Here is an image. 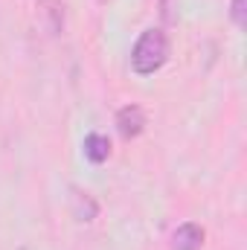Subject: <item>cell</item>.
Instances as JSON below:
<instances>
[{"instance_id":"6da1fadb","label":"cell","mask_w":247,"mask_h":250,"mask_svg":"<svg viewBox=\"0 0 247 250\" xmlns=\"http://www.w3.org/2000/svg\"><path fill=\"white\" fill-rule=\"evenodd\" d=\"M166 59H169V38L163 29H145L131 50V67L137 76L157 73L166 64Z\"/></svg>"},{"instance_id":"7a4b0ae2","label":"cell","mask_w":247,"mask_h":250,"mask_svg":"<svg viewBox=\"0 0 247 250\" xmlns=\"http://www.w3.org/2000/svg\"><path fill=\"white\" fill-rule=\"evenodd\" d=\"M35 15H38L41 29H44L50 38H59V35L64 32L67 9H64L62 0H35Z\"/></svg>"},{"instance_id":"3957f363","label":"cell","mask_w":247,"mask_h":250,"mask_svg":"<svg viewBox=\"0 0 247 250\" xmlns=\"http://www.w3.org/2000/svg\"><path fill=\"white\" fill-rule=\"evenodd\" d=\"M117 131L123 140H137L145 131V111L140 105H125L117 111Z\"/></svg>"},{"instance_id":"277c9868","label":"cell","mask_w":247,"mask_h":250,"mask_svg":"<svg viewBox=\"0 0 247 250\" xmlns=\"http://www.w3.org/2000/svg\"><path fill=\"white\" fill-rule=\"evenodd\" d=\"M70 212H73L76 221L87 224V221H93V218L99 215V204H96V198H93L90 192L73 187L70 189Z\"/></svg>"},{"instance_id":"5b68a950","label":"cell","mask_w":247,"mask_h":250,"mask_svg":"<svg viewBox=\"0 0 247 250\" xmlns=\"http://www.w3.org/2000/svg\"><path fill=\"white\" fill-rule=\"evenodd\" d=\"M204 248V227L186 221L172 236V250H201Z\"/></svg>"},{"instance_id":"8992f818","label":"cell","mask_w":247,"mask_h":250,"mask_svg":"<svg viewBox=\"0 0 247 250\" xmlns=\"http://www.w3.org/2000/svg\"><path fill=\"white\" fill-rule=\"evenodd\" d=\"M84 157L90 163H105L111 157V140L105 134H87L84 137Z\"/></svg>"},{"instance_id":"52a82bcc","label":"cell","mask_w":247,"mask_h":250,"mask_svg":"<svg viewBox=\"0 0 247 250\" xmlns=\"http://www.w3.org/2000/svg\"><path fill=\"white\" fill-rule=\"evenodd\" d=\"M230 18L239 29L247 26V0H230Z\"/></svg>"}]
</instances>
